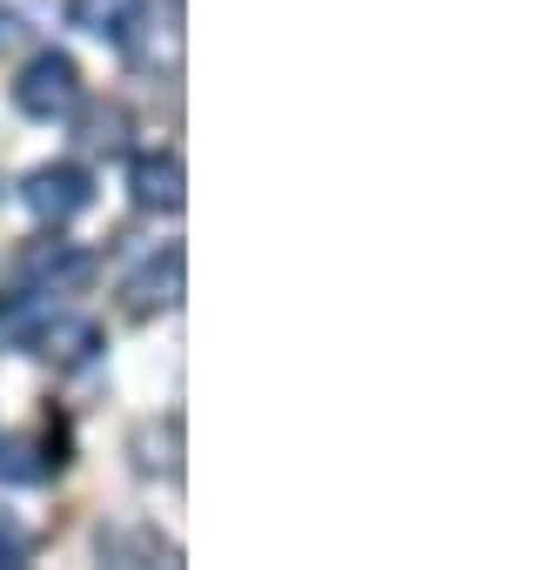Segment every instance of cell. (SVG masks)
I'll return each instance as SVG.
<instances>
[{"label":"cell","mask_w":550,"mask_h":570,"mask_svg":"<svg viewBox=\"0 0 550 570\" xmlns=\"http://www.w3.org/2000/svg\"><path fill=\"white\" fill-rule=\"evenodd\" d=\"M81 68H75V55H61V48H41L21 75H14V108L21 115H35V121H68L75 108H81Z\"/></svg>","instance_id":"obj_1"},{"label":"cell","mask_w":550,"mask_h":570,"mask_svg":"<svg viewBox=\"0 0 550 570\" xmlns=\"http://www.w3.org/2000/svg\"><path fill=\"white\" fill-rule=\"evenodd\" d=\"M21 202H28V215H35L41 228H68L75 215H88L95 175H88L81 161H48V168H35V175L21 181Z\"/></svg>","instance_id":"obj_2"},{"label":"cell","mask_w":550,"mask_h":570,"mask_svg":"<svg viewBox=\"0 0 550 570\" xmlns=\"http://www.w3.org/2000/svg\"><path fill=\"white\" fill-rule=\"evenodd\" d=\"M88 275H95V255L81 242H61V228L35 235L21 248V282H28V289H41V296H68V289H81Z\"/></svg>","instance_id":"obj_3"},{"label":"cell","mask_w":550,"mask_h":570,"mask_svg":"<svg viewBox=\"0 0 550 570\" xmlns=\"http://www.w3.org/2000/svg\"><path fill=\"white\" fill-rule=\"evenodd\" d=\"M28 350L48 356V363H61V370H81V363H95V350H101V323H95V316H61V309H48V316L35 323V336H28Z\"/></svg>","instance_id":"obj_4"},{"label":"cell","mask_w":550,"mask_h":570,"mask_svg":"<svg viewBox=\"0 0 550 570\" xmlns=\"http://www.w3.org/2000/svg\"><path fill=\"white\" fill-rule=\"evenodd\" d=\"M68 21L108 48H135L148 28V0H68Z\"/></svg>","instance_id":"obj_5"},{"label":"cell","mask_w":550,"mask_h":570,"mask_svg":"<svg viewBox=\"0 0 550 570\" xmlns=\"http://www.w3.org/2000/svg\"><path fill=\"white\" fill-rule=\"evenodd\" d=\"M128 195H135V208H148V215H175L181 195H188L181 155H135V161H128Z\"/></svg>","instance_id":"obj_6"},{"label":"cell","mask_w":550,"mask_h":570,"mask_svg":"<svg viewBox=\"0 0 550 570\" xmlns=\"http://www.w3.org/2000/svg\"><path fill=\"white\" fill-rule=\"evenodd\" d=\"M128 316H155V309H175L181 303V248H161L141 262V275H128Z\"/></svg>","instance_id":"obj_7"},{"label":"cell","mask_w":550,"mask_h":570,"mask_svg":"<svg viewBox=\"0 0 550 570\" xmlns=\"http://www.w3.org/2000/svg\"><path fill=\"white\" fill-rule=\"evenodd\" d=\"M41 476H48V463L35 456L28 436H0V483H41Z\"/></svg>","instance_id":"obj_8"},{"label":"cell","mask_w":550,"mask_h":570,"mask_svg":"<svg viewBox=\"0 0 550 570\" xmlns=\"http://www.w3.org/2000/svg\"><path fill=\"white\" fill-rule=\"evenodd\" d=\"M81 141H88V148H108V155H115V148H128V115H121V108H101V115L88 121V135H81Z\"/></svg>","instance_id":"obj_9"},{"label":"cell","mask_w":550,"mask_h":570,"mask_svg":"<svg viewBox=\"0 0 550 570\" xmlns=\"http://www.w3.org/2000/svg\"><path fill=\"white\" fill-rule=\"evenodd\" d=\"M28 550H35L28 523H14L8 510H0V563H28Z\"/></svg>","instance_id":"obj_10"}]
</instances>
